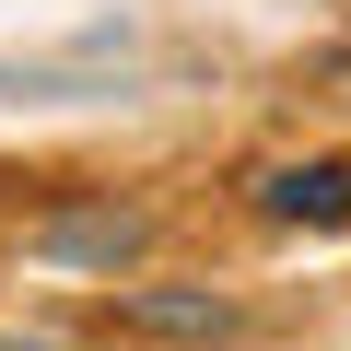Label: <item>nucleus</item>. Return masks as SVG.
Listing matches in <instances>:
<instances>
[{
  "label": "nucleus",
  "instance_id": "f257e3e1",
  "mask_svg": "<svg viewBox=\"0 0 351 351\" xmlns=\"http://www.w3.org/2000/svg\"><path fill=\"white\" fill-rule=\"evenodd\" d=\"M152 246V211H47L36 223V258H82V269H117V258H141Z\"/></svg>",
  "mask_w": 351,
  "mask_h": 351
},
{
  "label": "nucleus",
  "instance_id": "f03ea898",
  "mask_svg": "<svg viewBox=\"0 0 351 351\" xmlns=\"http://www.w3.org/2000/svg\"><path fill=\"white\" fill-rule=\"evenodd\" d=\"M258 211H269V223H351V152L269 164V176H258Z\"/></svg>",
  "mask_w": 351,
  "mask_h": 351
},
{
  "label": "nucleus",
  "instance_id": "7ed1b4c3",
  "mask_svg": "<svg viewBox=\"0 0 351 351\" xmlns=\"http://www.w3.org/2000/svg\"><path fill=\"white\" fill-rule=\"evenodd\" d=\"M117 328H141V339H223L234 304H223V293H129Z\"/></svg>",
  "mask_w": 351,
  "mask_h": 351
}]
</instances>
